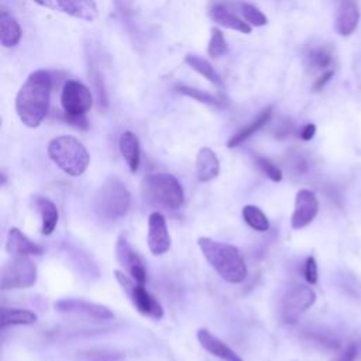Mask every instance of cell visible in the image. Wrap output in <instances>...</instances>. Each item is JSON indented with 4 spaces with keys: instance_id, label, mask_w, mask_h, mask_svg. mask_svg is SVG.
<instances>
[{
    "instance_id": "1",
    "label": "cell",
    "mask_w": 361,
    "mask_h": 361,
    "mask_svg": "<svg viewBox=\"0 0 361 361\" xmlns=\"http://www.w3.org/2000/svg\"><path fill=\"white\" fill-rule=\"evenodd\" d=\"M52 79L44 69L34 71L25 79L16 96V111L21 123L37 128L45 118L49 109Z\"/></svg>"
},
{
    "instance_id": "2",
    "label": "cell",
    "mask_w": 361,
    "mask_h": 361,
    "mask_svg": "<svg viewBox=\"0 0 361 361\" xmlns=\"http://www.w3.org/2000/svg\"><path fill=\"white\" fill-rule=\"evenodd\" d=\"M197 245L206 261L221 276V279L230 283H240L245 279L247 265L237 247L209 237H199Z\"/></svg>"
},
{
    "instance_id": "3",
    "label": "cell",
    "mask_w": 361,
    "mask_h": 361,
    "mask_svg": "<svg viewBox=\"0 0 361 361\" xmlns=\"http://www.w3.org/2000/svg\"><path fill=\"white\" fill-rule=\"evenodd\" d=\"M51 161L69 176H80L89 166L90 157L85 145L72 135H59L49 141Z\"/></svg>"
},
{
    "instance_id": "4",
    "label": "cell",
    "mask_w": 361,
    "mask_h": 361,
    "mask_svg": "<svg viewBox=\"0 0 361 361\" xmlns=\"http://www.w3.org/2000/svg\"><path fill=\"white\" fill-rule=\"evenodd\" d=\"M141 193L147 203L168 210H176L183 204V188L171 173H151L141 182Z\"/></svg>"
},
{
    "instance_id": "5",
    "label": "cell",
    "mask_w": 361,
    "mask_h": 361,
    "mask_svg": "<svg viewBox=\"0 0 361 361\" xmlns=\"http://www.w3.org/2000/svg\"><path fill=\"white\" fill-rule=\"evenodd\" d=\"M130 202L131 195L126 185L118 178L110 176L94 196V210L104 219L116 220L127 213Z\"/></svg>"
},
{
    "instance_id": "6",
    "label": "cell",
    "mask_w": 361,
    "mask_h": 361,
    "mask_svg": "<svg viewBox=\"0 0 361 361\" xmlns=\"http://www.w3.org/2000/svg\"><path fill=\"white\" fill-rule=\"evenodd\" d=\"M114 276L140 314L154 320H159L164 316L161 303L145 289L144 283L137 282L128 274L120 269L114 271Z\"/></svg>"
},
{
    "instance_id": "7",
    "label": "cell",
    "mask_w": 361,
    "mask_h": 361,
    "mask_svg": "<svg viewBox=\"0 0 361 361\" xmlns=\"http://www.w3.org/2000/svg\"><path fill=\"white\" fill-rule=\"evenodd\" d=\"M35 281L37 267L27 255H13L1 268L0 286L3 290L25 289L32 286Z\"/></svg>"
},
{
    "instance_id": "8",
    "label": "cell",
    "mask_w": 361,
    "mask_h": 361,
    "mask_svg": "<svg viewBox=\"0 0 361 361\" xmlns=\"http://www.w3.org/2000/svg\"><path fill=\"white\" fill-rule=\"evenodd\" d=\"M316 302V293L312 288L295 283L286 289L281 299L279 313L285 323H295L303 312H306Z\"/></svg>"
},
{
    "instance_id": "9",
    "label": "cell",
    "mask_w": 361,
    "mask_h": 361,
    "mask_svg": "<svg viewBox=\"0 0 361 361\" xmlns=\"http://www.w3.org/2000/svg\"><path fill=\"white\" fill-rule=\"evenodd\" d=\"M61 104L65 114L86 116L93 106L90 90L79 80H66L62 87Z\"/></svg>"
},
{
    "instance_id": "10",
    "label": "cell",
    "mask_w": 361,
    "mask_h": 361,
    "mask_svg": "<svg viewBox=\"0 0 361 361\" xmlns=\"http://www.w3.org/2000/svg\"><path fill=\"white\" fill-rule=\"evenodd\" d=\"M116 258L126 274H128L137 282L145 283L147 272H145L144 264L138 257V254L135 252V250L131 247L124 233L118 234L116 240Z\"/></svg>"
},
{
    "instance_id": "11",
    "label": "cell",
    "mask_w": 361,
    "mask_h": 361,
    "mask_svg": "<svg viewBox=\"0 0 361 361\" xmlns=\"http://www.w3.org/2000/svg\"><path fill=\"white\" fill-rule=\"evenodd\" d=\"M319 213V200L309 189L298 190L295 196V209L290 216V227L300 230L310 224Z\"/></svg>"
},
{
    "instance_id": "12",
    "label": "cell",
    "mask_w": 361,
    "mask_h": 361,
    "mask_svg": "<svg viewBox=\"0 0 361 361\" xmlns=\"http://www.w3.org/2000/svg\"><path fill=\"white\" fill-rule=\"evenodd\" d=\"M56 312L61 313H71V314H80L85 317L96 319V320H110L114 317L113 312L100 303H93L82 299H61L54 303Z\"/></svg>"
},
{
    "instance_id": "13",
    "label": "cell",
    "mask_w": 361,
    "mask_h": 361,
    "mask_svg": "<svg viewBox=\"0 0 361 361\" xmlns=\"http://www.w3.org/2000/svg\"><path fill=\"white\" fill-rule=\"evenodd\" d=\"M148 248L154 255H162L171 248V237L168 233L165 217L152 212L148 216V233H147Z\"/></svg>"
},
{
    "instance_id": "14",
    "label": "cell",
    "mask_w": 361,
    "mask_h": 361,
    "mask_svg": "<svg viewBox=\"0 0 361 361\" xmlns=\"http://www.w3.org/2000/svg\"><path fill=\"white\" fill-rule=\"evenodd\" d=\"M196 337L200 345L210 353L212 355L223 360V361H244L235 351H233L224 341L210 333L207 329H199Z\"/></svg>"
},
{
    "instance_id": "15",
    "label": "cell",
    "mask_w": 361,
    "mask_h": 361,
    "mask_svg": "<svg viewBox=\"0 0 361 361\" xmlns=\"http://www.w3.org/2000/svg\"><path fill=\"white\" fill-rule=\"evenodd\" d=\"M6 251L11 255H41L44 248L30 240L20 228L11 227L7 234Z\"/></svg>"
},
{
    "instance_id": "16",
    "label": "cell",
    "mask_w": 361,
    "mask_h": 361,
    "mask_svg": "<svg viewBox=\"0 0 361 361\" xmlns=\"http://www.w3.org/2000/svg\"><path fill=\"white\" fill-rule=\"evenodd\" d=\"M360 11L354 0H341L336 14V30L340 35H351L358 24Z\"/></svg>"
},
{
    "instance_id": "17",
    "label": "cell",
    "mask_w": 361,
    "mask_h": 361,
    "mask_svg": "<svg viewBox=\"0 0 361 361\" xmlns=\"http://www.w3.org/2000/svg\"><path fill=\"white\" fill-rule=\"evenodd\" d=\"M58 10L83 20V21H94L99 17V10L94 0H56Z\"/></svg>"
},
{
    "instance_id": "18",
    "label": "cell",
    "mask_w": 361,
    "mask_h": 361,
    "mask_svg": "<svg viewBox=\"0 0 361 361\" xmlns=\"http://www.w3.org/2000/svg\"><path fill=\"white\" fill-rule=\"evenodd\" d=\"M220 172V162L217 155L209 147L199 149L196 155V176L200 182H209L214 179Z\"/></svg>"
},
{
    "instance_id": "19",
    "label": "cell",
    "mask_w": 361,
    "mask_h": 361,
    "mask_svg": "<svg viewBox=\"0 0 361 361\" xmlns=\"http://www.w3.org/2000/svg\"><path fill=\"white\" fill-rule=\"evenodd\" d=\"M212 20L226 28H231L235 31H240L243 34L251 32V25L247 21H243L237 16H234L231 11H228L223 4H214L209 11Z\"/></svg>"
},
{
    "instance_id": "20",
    "label": "cell",
    "mask_w": 361,
    "mask_h": 361,
    "mask_svg": "<svg viewBox=\"0 0 361 361\" xmlns=\"http://www.w3.org/2000/svg\"><path fill=\"white\" fill-rule=\"evenodd\" d=\"M118 148H120V152H121L126 164L128 165L130 171L133 173L137 172L138 165H140V142H138L137 135L131 131H124L120 135Z\"/></svg>"
},
{
    "instance_id": "21",
    "label": "cell",
    "mask_w": 361,
    "mask_h": 361,
    "mask_svg": "<svg viewBox=\"0 0 361 361\" xmlns=\"http://www.w3.org/2000/svg\"><path fill=\"white\" fill-rule=\"evenodd\" d=\"M21 39V28L17 20L6 10L0 11V42L4 48L16 47Z\"/></svg>"
},
{
    "instance_id": "22",
    "label": "cell",
    "mask_w": 361,
    "mask_h": 361,
    "mask_svg": "<svg viewBox=\"0 0 361 361\" xmlns=\"http://www.w3.org/2000/svg\"><path fill=\"white\" fill-rule=\"evenodd\" d=\"M272 117V107L264 109L250 124L243 127L240 131H237L227 142L228 148H234L240 144H243L247 138H250L252 134H255L258 130H261Z\"/></svg>"
},
{
    "instance_id": "23",
    "label": "cell",
    "mask_w": 361,
    "mask_h": 361,
    "mask_svg": "<svg viewBox=\"0 0 361 361\" xmlns=\"http://www.w3.org/2000/svg\"><path fill=\"white\" fill-rule=\"evenodd\" d=\"M35 204L41 214V233L44 235L52 234V231L58 224V217H59L55 203L48 197H37Z\"/></svg>"
},
{
    "instance_id": "24",
    "label": "cell",
    "mask_w": 361,
    "mask_h": 361,
    "mask_svg": "<svg viewBox=\"0 0 361 361\" xmlns=\"http://www.w3.org/2000/svg\"><path fill=\"white\" fill-rule=\"evenodd\" d=\"M37 322V314L28 309L1 307V329L16 324H32Z\"/></svg>"
},
{
    "instance_id": "25",
    "label": "cell",
    "mask_w": 361,
    "mask_h": 361,
    "mask_svg": "<svg viewBox=\"0 0 361 361\" xmlns=\"http://www.w3.org/2000/svg\"><path fill=\"white\" fill-rule=\"evenodd\" d=\"M185 63L189 65L193 71H196L199 75H202L204 79H207L210 83L220 86L221 85V78L219 73L214 71V68L202 56L195 55V54H188L185 56Z\"/></svg>"
},
{
    "instance_id": "26",
    "label": "cell",
    "mask_w": 361,
    "mask_h": 361,
    "mask_svg": "<svg viewBox=\"0 0 361 361\" xmlns=\"http://www.w3.org/2000/svg\"><path fill=\"white\" fill-rule=\"evenodd\" d=\"M243 219L244 221L257 231H267L269 228V221L264 212L254 206V204H245L243 207Z\"/></svg>"
},
{
    "instance_id": "27",
    "label": "cell",
    "mask_w": 361,
    "mask_h": 361,
    "mask_svg": "<svg viewBox=\"0 0 361 361\" xmlns=\"http://www.w3.org/2000/svg\"><path fill=\"white\" fill-rule=\"evenodd\" d=\"M227 52V44L221 31L216 27L210 30V41L207 44V54L212 58H219Z\"/></svg>"
},
{
    "instance_id": "28",
    "label": "cell",
    "mask_w": 361,
    "mask_h": 361,
    "mask_svg": "<svg viewBox=\"0 0 361 361\" xmlns=\"http://www.w3.org/2000/svg\"><path fill=\"white\" fill-rule=\"evenodd\" d=\"M178 92L188 96V97H192L200 103H204V104H209V106H216V107H223V102L214 96H212L210 93L207 92H203V90H197V89H193V87H188V86H179L178 87Z\"/></svg>"
},
{
    "instance_id": "29",
    "label": "cell",
    "mask_w": 361,
    "mask_h": 361,
    "mask_svg": "<svg viewBox=\"0 0 361 361\" xmlns=\"http://www.w3.org/2000/svg\"><path fill=\"white\" fill-rule=\"evenodd\" d=\"M307 65L313 69H324L331 63V54L327 48L312 49L307 56Z\"/></svg>"
},
{
    "instance_id": "30",
    "label": "cell",
    "mask_w": 361,
    "mask_h": 361,
    "mask_svg": "<svg viewBox=\"0 0 361 361\" xmlns=\"http://www.w3.org/2000/svg\"><path fill=\"white\" fill-rule=\"evenodd\" d=\"M241 13L250 25L262 27L268 23L265 14L262 11H259L257 7H254L252 4H247V3L241 4Z\"/></svg>"
},
{
    "instance_id": "31",
    "label": "cell",
    "mask_w": 361,
    "mask_h": 361,
    "mask_svg": "<svg viewBox=\"0 0 361 361\" xmlns=\"http://www.w3.org/2000/svg\"><path fill=\"white\" fill-rule=\"evenodd\" d=\"M257 165L268 179L274 182H279L282 179V171L271 159L261 157L257 159Z\"/></svg>"
},
{
    "instance_id": "32",
    "label": "cell",
    "mask_w": 361,
    "mask_h": 361,
    "mask_svg": "<svg viewBox=\"0 0 361 361\" xmlns=\"http://www.w3.org/2000/svg\"><path fill=\"white\" fill-rule=\"evenodd\" d=\"M303 272H305V279L307 283L314 285L317 282V262L312 255L306 258Z\"/></svg>"
},
{
    "instance_id": "33",
    "label": "cell",
    "mask_w": 361,
    "mask_h": 361,
    "mask_svg": "<svg viewBox=\"0 0 361 361\" xmlns=\"http://www.w3.org/2000/svg\"><path fill=\"white\" fill-rule=\"evenodd\" d=\"M355 355H357L355 344H348L347 348L340 355H337L333 361H355Z\"/></svg>"
},
{
    "instance_id": "34",
    "label": "cell",
    "mask_w": 361,
    "mask_h": 361,
    "mask_svg": "<svg viewBox=\"0 0 361 361\" xmlns=\"http://www.w3.org/2000/svg\"><path fill=\"white\" fill-rule=\"evenodd\" d=\"M63 118H65V121H68L69 124H72V126H75L78 128H83V130L87 128L86 116H71V114H65L63 113Z\"/></svg>"
},
{
    "instance_id": "35",
    "label": "cell",
    "mask_w": 361,
    "mask_h": 361,
    "mask_svg": "<svg viewBox=\"0 0 361 361\" xmlns=\"http://www.w3.org/2000/svg\"><path fill=\"white\" fill-rule=\"evenodd\" d=\"M333 73H334L333 71H326L322 76H319V78L316 79V82L313 83V90H316V92L320 90V89L333 78Z\"/></svg>"
},
{
    "instance_id": "36",
    "label": "cell",
    "mask_w": 361,
    "mask_h": 361,
    "mask_svg": "<svg viewBox=\"0 0 361 361\" xmlns=\"http://www.w3.org/2000/svg\"><path fill=\"white\" fill-rule=\"evenodd\" d=\"M314 133H316V126L312 124V123H309V124H306V126L300 130V138L305 140V141H309V140L313 138Z\"/></svg>"
},
{
    "instance_id": "37",
    "label": "cell",
    "mask_w": 361,
    "mask_h": 361,
    "mask_svg": "<svg viewBox=\"0 0 361 361\" xmlns=\"http://www.w3.org/2000/svg\"><path fill=\"white\" fill-rule=\"evenodd\" d=\"M34 1L39 6H42V7H47V8H51V10H58L56 0H34Z\"/></svg>"
}]
</instances>
